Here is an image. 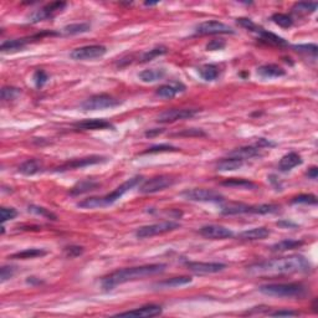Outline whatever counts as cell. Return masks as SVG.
Wrapping results in <instances>:
<instances>
[{"label":"cell","mask_w":318,"mask_h":318,"mask_svg":"<svg viewBox=\"0 0 318 318\" xmlns=\"http://www.w3.org/2000/svg\"><path fill=\"white\" fill-rule=\"evenodd\" d=\"M175 136H185V137H200L205 136V132H203L201 129L198 128H190V129H184L183 132H179L176 133Z\"/></svg>","instance_id":"cell-51"},{"label":"cell","mask_w":318,"mask_h":318,"mask_svg":"<svg viewBox=\"0 0 318 318\" xmlns=\"http://www.w3.org/2000/svg\"><path fill=\"white\" fill-rule=\"evenodd\" d=\"M167 265L164 264H150L143 265V266H137V268H127L121 269L115 271L110 275L104 276L102 278V287L104 290H113L116 286L131 281H136L138 278L147 277V276L158 275V273L164 272Z\"/></svg>","instance_id":"cell-2"},{"label":"cell","mask_w":318,"mask_h":318,"mask_svg":"<svg viewBox=\"0 0 318 318\" xmlns=\"http://www.w3.org/2000/svg\"><path fill=\"white\" fill-rule=\"evenodd\" d=\"M270 235V230L268 227L260 226L250 229V230H245L243 233H240L238 235V239L243 241H257V240H264Z\"/></svg>","instance_id":"cell-19"},{"label":"cell","mask_w":318,"mask_h":318,"mask_svg":"<svg viewBox=\"0 0 318 318\" xmlns=\"http://www.w3.org/2000/svg\"><path fill=\"white\" fill-rule=\"evenodd\" d=\"M303 241L301 240H291V239H287V240H282L280 243H276L275 245L271 246V250L273 252H282V251H289V250L298 249L303 245Z\"/></svg>","instance_id":"cell-31"},{"label":"cell","mask_w":318,"mask_h":318,"mask_svg":"<svg viewBox=\"0 0 318 318\" xmlns=\"http://www.w3.org/2000/svg\"><path fill=\"white\" fill-rule=\"evenodd\" d=\"M196 32L198 35H221V34H235L234 29L229 25L217 20L200 23L196 26Z\"/></svg>","instance_id":"cell-12"},{"label":"cell","mask_w":318,"mask_h":318,"mask_svg":"<svg viewBox=\"0 0 318 318\" xmlns=\"http://www.w3.org/2000/svg\"><path fill=\"white\" fill-rule=\"evenodd\" d=\"M176 147H173L171 145H159V146H153V147L148 148L147 150L142 153V154H153V153H163V152H178Z\"/></svg>","instance_id":"cell-43"},{"label":"cell","mask_w":318,"mask_h":318,"mask_svg":"<svg viewBox=\"0 0 318 318\" xmlns=\"http://www.w3.org/2000/svg\"><path fill=\"white\" fill-rule=\"evenodd\" d=\"M193 281V278L190 276H179V277H173L169 280H164L158 282L157 287L161 289H171V287H179L184 286V285L190 284Z\"/></svg>","instance_id":"cell-30"},{"label":"cell","mask_w":318,"mask_h":318,"mask_svg":"<svg viewBox=\"0 0 318 318\" xmlns=\"http://www.w3.org/2000/svg\"><path fill=\"white\" fill-rule=\"evenodd\" d=\"M318 175V168L317 167H312L311 169H308L307 171V176L308 178H311V179H316Z\"/></svg>","instance_id":"cell-55"},{"label":"cell","mask_w":318,"mask_h":318,"mask_svg":"<svg viewBox=\"0 0 318 318\" xmlns=\"http://www.w3.org/2000/svg\"><path fill=\"white\" fill-rule=\"evenodd\" d=\"M226 43H225L222 39H215V40H211L210 43L206 44V50L208 51H218L222 50L225 48Z\"/></svg>","instance_id":"cell-50"},{"label":"cell","mask_w":318,"mask_h":318,"mask_svg":"<svg viewBox=\"0 0 318 318\" xmlns=\"http://www.w3.org/2000/svg\"><path fill=\"white\" fill-rule=\"evenodd\" d=\"M67 6V4L65 1H54V3H50L48 5H45L44 8L39 9L35 13L31 14L30 16V23H39L44 22L46 19H51L54 18L56 14L61 13L65 8Z\"/></svg>","instance_id":"cell-13"},{"label":"cell","mask_w":318,"mask_h":318,"mask_svg":"<svg viewBox=\"0 0 318 318\" xmlns=\"http://www.w3.org/2000/svg\"><path fill=\"white\" fill-rule=\"evenodd\" d=\"M221 185L230 188H239V189H256L257 187L251 180L238 179V178H230V179L224 180V182L221 183Z\"/></svg>","instance_id":"cell-35"},{"label":"cell","mask_w":318,"mask_h":318,"mask_svg":"<svg viewBox=\"0 0 318 318\" xmlns=\"http://www.w3.org/2000/svg\"><path fill=\"white\" fill-rule=\"evenodd\" d=\"M16 215H18V211L14 208H1L0 210V218H1V222H6L8 220L15 219Z\"/></svg>","instance_id":"cell-48"},{"label":"cell","mask_w":318,"mask_h":318,"mask_svg":"<svg viewBox=\"0 0 318 318\" xmlns=\"http://www.w3.org/2000/svg\"><path fill=\"white\" fill-rule=\"evenodd\" d=\"M142 176H133L131 179L126 180V182L121 184L120 187L116 188L112 193L107 194V196H91V198H87L85 200L80 201L77 204V206L83 209H96V208H103V206H108L115 204L116 201L118 200L120 198H122L127 192L134 188L136 185H138L139 183L142 182Z\"/></svg>","instance_id":"cell-3"},{"label":"cell","mask_w":318,"mask_h":318,"mask_svg":"<svg viewBox=\"0 0 318 318\" xmlns=\"http://www.w3.org/2000/svg\"><path fill=\"white\" fill-rule=\"evenodd\" d=\"M271 20H272L276 25H278V26H281V27H285V29H287V27H291L292 25H294V20H292L291 16L287 15V14L276 13V14H273L272 18H271Z\"/></svg>","instance_id":"cell-39"},{"label":"cell","mask_w":318,"mask_h":318,"mask_svg":"<svg viewBox=\"0 0 318 318\" xmlns=\"http://www.w3.org/2000/svg\"><path fill=\"white\" fill-rule=\"evenodd\" d=\"M120 99L110 96V95L101 94L95 95L86 99L85 102L81 103V108L85 111H97V110H106V108H113L120 106Z\"/></svg>","instance_id":"cell-7"},{"label":"cell","mask_w":318,"mask_h":318,"mask_svg":"<svg viewBox=\"0 0 318 318\" xmlns=\"http://www.w3.org/2000/svg\"><path fill=\"white\" fill-rule=\"evenodd\" d=\"M278 226H282V227H296L297 225L294 224V222L291 221H287V220H282V221H278L277 222Z\"/></svg>","instance_id":"cell-56"},{"label":"cell","mask_w":318,"mask_h":318,"mask_svg":"<svg viewBox=\"0 0 318 318\" xmlns=\"http://www.w3.org/2000/svg\"><path fill=\"white\" fill-rule=\"evenodd\" d=\"M276 143L271 142V141H269V139L266 138H259V141H257V148H271V147H275Z\"/></svg>","instance_id":"cell-53"},{"label":"cell","mask_w":318,"mask_h":318,"mask_svg":"<svg viewBox=\"0 0 318 318\" xmlns=\"http://www.w3.org/2000/svg\"><path fill=\"white\" fill-rule=\"evenodd\" d=\"M311 270V264L305 256L291 255V256L262 261L247 268L251 275H287V273H305Z\"/></svg>","instance_id":"cell-1"},{"label":"cell","mask_w":318,"mask_h":318,"mask_svg":"<svg viewBox=\"0 0 318 318\" xmlns=\"http://www.w3.org/2000/svg\"><path fill=\"white\" fill-rule=\"evenodd\" d=\"M188 270L199 275H210V273L221 272L226 269V265L222 262H185Z\"/></svg>","instance_id":"cell-14"},{"label":"cell","mask_w":318,"mask_h":318,"mask_svg":"<svg viewBox=\"0 0 318 318\" xmlns=\"http://www.w3.org/2000/svg\"><path fill=\"white\" fill-rule=\"evenodd\" d=\"M41 168H43V164L38 159H29L19 167V173H22L23 175H34L39 173Z\"/></svg>","instance_id":"cell-33"},{"label":"cell","mask_w":318,"mask_h":318,"mask_svg":"<svg viewBox=\"0 0 318 318\" xmlns=\"http://www.w3.org/2000/svg\"><path fill=\"white\" fill-rule=\"evenodd\" d=\"M27 211H29V213H32V214L35 215H40V217L46 218V219L49 220H52V221H56L57 220L56 214H54V213L49 210V209L43 208V206L29 205L27 206Z\"/></svg>","instance_id":"cell-38"},{"label":"cell","mask_w":318,"mask_h":318,"mask_svg":"<svg viewBox=\"0 0 318 318\" xmlns=\"http://www.w3.org/2000/svg\"><path fill=\"white\" fill-rule=\"evenodd\" d=\"M179 227H180V224L175 221L157 222V224L146 225V226L139 227L138 230L136 231V236L138 239L152 238V236L171 233V231L176 230V229H179Z\"/></svg>","instance_id":"cell-6"},{"label":"cell","mask_w":318,"mask_h":318,"mask_svg":"<svg viewBox=\"0 0 318 318\" xmlns=\"http://www.w3.org/2000/svg\"><path fill=\"white\" fill-rule=\"evenodd\" d=\"M32 38H24V39H14V40H6L0 45V50L3 52H13V51L23 50L27 44L30 43Z\"/></svg>","instance_id":"cell-26"},{"label":"cell","mask_w":318,"mask_h":318,"mask_svg":"<svg viewBox=\"0 0 318 318\" xmlns=\"http://www.w3.org/2000/svg\"><path fill=\"white\" fill-rule=\"evenodd\" d=\"M90 30H91V25L88 24V23H76V24L66 25L61 30V32L65 36H73V35L83 34V32H87Z\"/></svg>","instance_id":"cell-32"},{"label":"cell","mask_w":318,"mask_h":318,"mask_svg":"<svg viewBox=\"0 0 318 318\" xmlns=\"http://www.w3.org/2000/svg\"><path fill=\"white\" fill-rule=\"evenodd\" d=\"M302 162V158H301V155H299L298 153H287L286 155H284V157L281 158L280 163H278V169H280L281 171H291V169L296 168V167L301 166Z\"/></svg>","instance_id":"cell-20"},{"label":"cell","mask_w":318,"mask_h":318,"mask_svg":"<svg viewBox=\"0 0 318 318\" xmlns=\"http://www.w3.org/2000/svg\"><path fill=\"white\" fill-rule=\"evenodd\" d=\"M164 129L162 128H154V129H149V131L146 132V136L147 137H154V136H158V134L163 133Z\"/></svg>","instance_id":"cell-54"},{"label":"cell","mask_w":318,"mask_h":318,"mask_svg":"<svg viewBox=\"0 0 318 318\" xmlns=\"http://www.w3.org/2000/svg\"><path fill=\"white\" fill-rule=\"evenodd\" d=\"M236 23H238V25H240L241 27H244V29H246V30H249V31H251V32H256L257 29L260 27V26H257V25L255 24L251 19H249V18H239V19L236 20Z\"/></svg>","instance_id":"cell-46"},{"label":"cell","mask_w":318,"mask_h":318,"mask_svg":"<svg viewBox=\"0 0 318 318\" xmlns=\"http://www.w3.org/2000/svg\"><path fill=\"white\" fill-rule=\"evenodd\" d=\"M256 34L259 35L260 40L264 41V43L269 44V45H273V46H287V41L285 40L284 38H281L278 35L273 34V32L268 31V30L262 29L261 26L257 29Z\"/></svg>","instance_id":"cell-21"},{"label":"cell","mask_w":318,"mask_h":318,"mask_svg":"<svg viewBox=\"0 0 318 318\" xmlns=\"http://www.w3.org/2000/svg\"><path fill=\"white\" fill-rule=\"evenodd\" d=\"M198 73L200 77L205 81H215L219 76V69L215 65H203V66L198 67Z\"/></svg>","instance_id":"cell-34"},{"label":"cell","mask_w":318,"mask_h":318,"mask_svg":"<svg viewBox=\"0 0 318 318\" xmlns=\"http://www.w3.org/2000/svg\"><path fill=\"white\" fill-rule=\"evenodd\" d=\"M166 76V70L163 69H147L138 73V78L142 82L152 83L162 80Z\"/></svg>","instance_id":"cell-23"},{"label":"cell","mask_w":318,"mask_h":318,"mask_svg":"<svg viewBox=\"0 0 318 318\" xmlns=\"http://www.w3.org/2000/svg\"><path fill=\"white\" fill-rule=\"evenodd\" d=\"M16 269L13 268V266H3L1 268V271H0V281L1 282H5L6 280L13 277L15 275Z\"/></svg>","instance_id":"cell-49"},{"label":"cell","mask_w":318,"mask_h":318,"mask_svg":"<svg viewBox=\"0 0 318 318\" xmlns=\"http://www.w3.org/2000/svg\"><path fill=\"white\" fill-rule=\"evenodd\" d=\"M185 91V86L180 82H173L168 83V85H163L159 88H157L155 95L161 98H173L178 94H182Z\"/></svg>","instance_id":"cell-18"},{"label":"cell","mask_w":318,"mask_h":318,"mask_svg":"<svg viewBox=\"0 0 318 318\" xmlns=\"http://www.w3.org/2000/svg\"><path fill=\"white\" fill-rule=\"evenodd\" d=\"M163 308L158 305H146L141 308L128 311V312L117 313V317H155V316L162 315Z\"/></svg>","instance_id":"cell-16"},{"label":"cell","mask_w":318,"mask_h":318,"mask_svg":"<svg viewBox=\"0 0 318 318\" xmlns=\"http://www.w3.org/2000/svg\"><path fill=\"white\" fill-rule=\"evenodd\" d=\"M107 161V158L102 157V155H90V157L78 158V159H73V161L66 162V163H64L62 166L57 167V168L55 169V171H73V169H81L88 166L106 163Z\"/></svg>","instance_id":"cell-11"},{"label":"cell","mask_w":318,"mask_h":318,"mask_svg":"<svg viewBox=\"0 0 318 318\" xmlns=\"http://www.w3.org/2000/svg\"><path fill=\"white\" fill-rule=\"evenodd\" d=\"M107 52V49L103 45H88L82 46V48L75 49V50L70 54L71 59L76 61H88V60L99 59L104 56Z\"/></svg>","instance_id":"cell-9"},{"label":"cell","mask_w":318,"mask_h":318,"mask_svg":"<svg viewBox=\"0 0 318 318\" xmlns=\"http://www.w3.org/2000/svg\"><path fill=\"white\" fill-rule=\"evenodd\" d=\"M49 80V76L45 71L43 70H38V71H35L34 73V82L36 85V87L41 88Z\"/></svg>","instance_id":"cell-47"},{"label":"cell","mask_w":318,"mask_h":318,"mask_svg":"<svg viewBox=\"0 0 318 318\" xmlns=\"http://www.w3.org/2000/svg\"><path fill=\"white\" fill-rule=\"evenodd\" d=\"M259 291L266 296L282 298H303L307 296V287L302 284H269L260 286Z\"/></svg>","instance_id":"cell-4"},{"label":"cell","mask_w":318,"mask_h":318,"mask_svg":"<svg viewBox=\"0 0 318 318\" xmlns=\"http://www.w3.org/2000/svg\"><path fill=\"white\" fill-rule=\"evenodd\" d=\"M294 204H308V205H316L317 204V196L313 194H301L292 199Z\"/></svg>","instance_id":"cell-44"},{"label":"cell","mask_w":318,"mask_h":318,"mask_svg":"<svg viewBox=\"0 0 318 318\" xmlns=\"http://www.w3.org/2000/svg\"><path fill=\"white\" fill-rule=\"evenodd\" d=\"M244 163H245V162H244L243 159L229 157L222 159V161L218 162L217 169L219 171H236V169H240L241 167L244 166Z\"/></svg>","instance_id":"cell-27"},{"label":"cell","mask_w":318,"mask_h":318,"mask_svg":"<svg viewBox=\"0 0 318 318\" xmlns=\"http://www.w3.org/2000/svg\"><path fill=\"white\" fill-rule=\"evenodd\" d=\"M280 210V205L276 204H261V205H250L249 214H275Z\"/></svg>","instance_id":"cell-36"},{"label":"cell","mask_w":318,"mask_h":318,"mask_svg":"<svg viewBox=\"0 0 318 318\" xmlns=\"http://www.w3.org/2000/svg\"><path fill=\"white\" fill-rule=\"evenodd\" d=\"M260 155V148L257 147H240L236 148V149L231 150L229 153V157H234V158H239V159H243L244 162L246 159H251V158L257 157Z\"/></svg>","instance_id":"cell-25"},{"label":"cell","mask_w":318,"mask_h":318,"mask_svg":"<svg viewBox=\"0 0 318 318\" xmlns=\"http://www.w3.org/2000/svg\"><path fill=\"white\" fill-rule=\"evenodd\" d=\"M250 205L243 203H230L226 204L221 208L222 215H239V214H249Z\"/></svg>","instance_id":"cell-28"},{"label":"cell","mask_w":318,"mask_h":318,"mask_svg":"<svg viewBox=\"0 0 318 318\" xmlns=\"http://www.w3.org/2000/svg\"><path fill=\"white\" fill-rule=\"evenodd\" d=\"M167 52H168V49H167L166 46H157V48L145 52L141 60H142V62H147V61H150V60L155 59V57L162 56V55L167 54Z\"/></svg>","instance_id":"cell-40"},{"label":"cell","mask_w":318,"mask_h":318,"mask_svg":"<svg viewBox=\"0 0 318 318\" xmlns=\"http://www.w3.org/2000/svg\"><path fill=\"white\" fill-rule=\"evenodd\" d=\"M298 315H299L298 312H294V311H287V310L276 311V312L270 313V316H272V317H296V316Z\"/></svg>","instance_id":"cell-52"},{"label":"cell","mask_w":318,"mask_h":318,"mask_svg":"<svg viewBox=\"0 0 318 318\" xmlns=\"http://www.w3.org/2000/svg\"><path fill=\"white\" fill-rule=\"evenodd\" d=\"M73 127L81 131H97V129H113V124L106 120L101 118H92V120H83L75 123Z\"/></svg>","instance_id":"cell-17"},{"label":"cell","mask_w":318,"mask_h":318,"mask_svg":"<svg viewBox=\"0 0 318 318\" xmlns=\"http://www.w3.org/2000/svg\"><path fill=\"white\" fill-rule=\"evenodd\" d=\"M175 183V179L173 176L169 175H157L153 176L150 179L146 180L141 188H139V192L142 194H153V193L162 192V190L167 189V188L171 187Z\"/></svg>","instance_id":"cell-8"},{"label":"cell","mask_w":318,"mask_h":318,"mask_svg":"<svg viewBox=\"0 0 318 318\" xmlns=\"http://www.w3.org/2000/svg\"><path fill=\"white\" fill-rule=\"evenodd\" d=\"M182 196L190 201H199V203H222L224 196L219 192L211 189H188L182 193Z\"/></svg>","instance_id":"cell-5"},{"label":"cell","mask_w":318,"mask_h":318,"mask_svg":"<svg viewBox=\"0 0 318 318\" xmlns=\"http://www.w3.org/2000/svg\"><path fill=\"white\" fill-rule=\"evenodd\" d=\"M257 73L264 78H276L282 77V76L286 75V71H285L282 67L277 66V65L269 64L260 66L259 69H257Z\"/></svg>","instance_id":"cell-22"},{"label":"cell","mask_w":318,"mask_h":318,"mask_svg":"<svg viewBox=\"0 0 318 318\" xmlns=\"http://www.w3.org/2000/svg\"><path fill=\"white\" fill-rule=\"evenodd\" d=\"M294 51L297 52H302V54H308L316 56L318 52V48L316 44H301V45H294L292 46Z\"/></svg>","instance_id":"cell-42"},{"label":"cell","mask_w":318,"mask_h":318,"mask_svg":"<svg viewBox=\"0 0 318 318\" xmlns=\"http://www.w3.org/2000/svg\"><path fill=\"white\" fill-rule=\"evenodd\" d=\"M83 251H85V250H83L82 246H77V245H70V246H66V247L64 249L65 255H66L67 257H70V259L80 256V255L83 254Z\"/></svg>","instance_id":"cell-45"},{"label":"cell","mask_w":318,"mask_h":318,"mask_svg":"<svg viewBox=\"0 0 318 318\" xmlns=\"http://www.w3.org/2000/svg\"><path fill=\"white\" fill-rule=\"evenodd\" d=\"M200 112L198 108H171L162 112L157 117V122L159 123H171L176 121L188 120V118L194 117L196 115Z\"/></svg>","instance_id":"cell-10"},{"label":"cell","mask_w":318,"mask_h":318,"mask_svg":"<svg viewBox=\"0 0 318 318\" xmlns=\"http://www.w3.org/2000/svg\"><path fill=\"white\" fill-rule=\"evenodd\" d=\"M317 3L315 1H299V3H296L292 8V11L294 14H312L317 10Z\"/></svg>","instance_id":"cell-37"},{"label":"cell","mask_w":318,"mask_h":318,"mask_svg":"<svg viewBox=\"0 0 318 318\" xmlns=\"http://www.w3.org/2000/svg\"><path fill=\"white\" fill-rule=\"evenodd\" d=\"M199 234L204 238L211 239V240H224V239L234 236V233L230 229L221 226V225H205V226L199 229Z\"/></svg>","instance_id":"cell-15"},{"label":"cell","mask_w":318,"mask_h":318,"mask_svg":"<svg viewBox=\"0 0 318 318\" xmlns=\"http://www.w3.org/2000/svg\"><path fill=\"white\" fill-rule=\"evenodd\" d=\"M48 254V251L44 249H25L23 251L15 252L11 256H9V259H16V260H27V259H35V257H43Z\"/></svg>","instance_id":"cell-29"},{"label":"cell","mask_w":318,"mask_h":318,"mask_svg":"<svg viewBox=\"0 0 318 318\" xmlns=\"http://www.w3.org/2000/svg\"><path fill=\"white\" fill-rule=\"evenodd\" d=\"M98 187H99L98 182H95V180H90V179L82 180V182H78L77 184L73 185V187L71 188L70 194H71L73 196H81V194H85V193L91 192V190L97 189Z\"/></svg>","instance_id":"cell-24"},{"label":"cell","mask_w":318,"mask_h":318,"mask_svg":"<svg viewBox=\"0 0 318 318\" xmlns=\"http://www.w3.org/2000/svg\"><path fill=\"white\" fill-rule=\"evenodd\" d=\"M20 94H22L20 88L13 87V86H4L1 88V99L3 101H10V99L16 98Z\"/></svg>","instance_id":"cell-41"}]
</instances>
